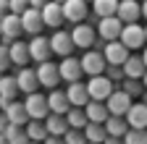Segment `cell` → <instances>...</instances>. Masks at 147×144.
Returning <instances> with one entry per match:
<instances>
[{
    "label": "cell",
    "mask_w": 147,
    "mask_h": 144,
    "mask_svg": "<svg viewBox=\"0 0 147 144\" xmlns=\"http://www.w3.org/2000/svg\"><path fill=\"white\" fill-rule=\"evenodd\" d=\"M0 45H3V40H0Z\"/></svg>",
    "instance_id": "47"
},
{
    "label": "cell",
    "mask_w": 147,
    "mask_h": 144,
    "mask_svg": "<svg viewBox=\"0 0 147 144\" xmlns=\"http://www.w3.org/2000/svg\"><path fill=\"white\" fill-rule=\"evenodd\" d=\"M58 71H61V81H66V84L82 81V76H84V71H82V58H63L61 66H58Z\"/></svg>",
    "instance_id": "10"
},
{
    "label": "cell",
    "mask_w": 147,
    "mask_h": 144,
    "mask_svg": "<svg viewBox=\"0 0 147 144\" xmlns=\"http://www.w3.org/2000/svg\"><path fill=\"white\" fill-rule=\"evenodd\" d=\"M113 81H110L108 76H95L87 81V92H89V100L95 102H108V97L113 94Z\"/></svg>",
    "instance_id": "5"
},
{
    "label": "cell",
    "mask_w": 147,
    "mask_h": 144,
    "mask_svg": "<svg viewBox=\"0 0 147 144\" xmlns=\"http://www.w3.org/2000/svg\"><path fill=\"white\" fill-rule=\"evenodd\" d=\"M142 84H144V89H147V74H144V79H142Z\"/></svg>",
    "instance_id": "42"
},
{
    "label": "cell",
    "mask_w": 147,
    "mask_h": 144,
    "mask_svg": "<svg viewBox=\"0 0 147 144\" xmlns=\"http://www.w3.org/2000/svg\"><path fill=\"white\" fill-rule=\"evenodd\" d=\"M82 71L89 76V79H95V76H105V71H108V60L100 50H87L84 55H82Z\"/></svg>",
    "instance_id": "1"
},
{
    "label": "cell",
    "mask_w": 147,
    "mask_h": 144,
    "mask_svg": "<svg viewBox=\"0 0 147 144\" xmlns=\"http://www.w3.org/2000/svg\"><path fill=\"white\" fill-rule=\"evenodd\" d=\"M142 16H144V19H147V3L142 5Z\"/></svg>",
    "instance_id": "41"
},
{
    "label": "cell",
    "mask_w": 147,
    "mask_h": 144,
    "mask_svg": "<svg viewBox=\"0 0 147 144\" xmlns=\"http://www.w3.org/2000/svg\"><path fill=\"white\" fill-rule=\"evenodd\" d=\"M87 118H89V123H105L108 118H110V113H108V107H105V102H95L92 100L87 107Z\"/></svg>",
    "instance_id": "27"
},
{
    "label": "cell",
    "mask_w": 147,
    "mask_h": 144,
    "mask_svg": "<svg viewBox=\"0 0 147 144\" xmlns=\"http://www.w3.org/2000/svg\"><path fill=\"white\" fill-rule=\"evenodd\" d=\"M5 16H11V0H0V21Z\"/></svg>",
    "instance_id": "36"
},
{
    "label": "cell",
    "mask_w": 147,
    "mask_h": 144,
    "mask_svg": "<svg viewBox=\"0 0 147 144\" xmlns=\"http://www.w3.org/2000/svg\"><path fill=\"white\" fill-rule=\"evenodd\" d=\"M71 37H74V45L76 47H95V42H97V29L95 26H89L87 21L84 24H76L71 29Z\"/></svg>",
    "instance_id": "11"
},
{
    "label": "cell",
    "mask_w": 147,
    "mask_h": 144,
    "mask_svg": "<svg viewBox=\"0 0 147 144\" xmlns=\"http://www.w3.org/2000/svg\"><path fill=\"white\" fill-rule=\"evenodd\" d=\"M50 47L55 55H61V58H74V50H76V45H74V37H71V31H53V37H50Z\"/></svg>",
    "instance_id": "6"
},
{
    "label": "cell",
    "mask_w": 147,
    "mask_h": 144,
    "mask_svg": "<svg viewBox=\"0 0 147 144\" xmlns=\"http://www.w3.org/2000/svg\"><path fill=\"white\" fill-rule=\"evenodd\" d=\"M24 105H26V113H29L32 121H42V123L47 121V115H50V105H47V97H45V94L34 92V94L24 97Z\"/></svg>",
    "instance_id": "4"
},
{
    "label": "cell",
    "mask_w": 147,
    "mask_h": 144,
    "mask_svg": "<svg viewBox=\"0 0 147 144\" xmlns=\"http://www.w3.org/2000/svg\"><path fill=\"white\" fill-rule=\"evenodd\" d=\"M92 11H95L97 19H110V16L118 13V0H95Z\"/></svg>",
    "instance_id": "29"
},
{
    "label": "cell",
    "mask_w": 147,
    "mask_h": 144,
    "mask_svg": "<svg viewBox=\"0 0 147 144\" xmlns=\"http://www.w3.org/2000/svg\"><path fill=\"white\" fill-rule=\"evenodd\" d=\"M66 121H68V126H71V129H76V131H84V129H87V123H89V118H87V110H84V107H71V110H68V115H66Z\"/></svg>",
    "instance_id": "30"
},
{
    "label": "cell",
    "mask_w": 147,
    "mask_h": 144,
    "mask_svg": "<svg viewBox=\"0 0 147 144\" xmlns=\"http://www.w3.org/2000/svg\"><path fill=\"white\" fill-rule=\"evenodd\" d=\"M118 19H121V24L123 26H129V24H137L139 21V16H142V3H137V0H121L118 3Z\"/></svg>",
    "instance_id": "15"
},
{
    "label": "cell",
    "mask_w": 147,
    "mask_h": 144,
    "mask_svg": "<svg viewBox=\"0 0 147 144\" xmlns=\"http://www.w3.org/2000/svg\"><path fill=\"white\" fill-rule=\"evenodd\" d=\"M5 141H8V144H32L24 126H8V131H5Z\"/></svg>",
    "instance_id": "31"
},
{
    "label": "cell",
    "mask_w": 147,
    "mask_h": 144,
    "mask_svg": "<svg viewBox=\"0 0 147 144\" xmlns=\"http://www.w3.org/2000/svg\"><path fill=\"white\" fill-rule=\"evenodd\" d=\"M121 71H123V76H126V79H131V81H142L144 74H147V66H144L142 55H131V58L126 60V66H121Z\"/></svg>",
    "instance_id": "22"
},
{
    "label": "cell",
    "mask_w": 147,
    "mask_h": 144,
    "mask_svg": "<svg viewBox=\"0 0 147 144\" xmlns=\"http://www.w3.org/2000/svg\"><path fill=\"white\" fill-rule=\"evenodd\" d=\"M16 81H18V89H21V94H34L37 89H40V79H37V71L34 68H18L16 71Z\"/></svg>",
    "instance_id": "13"
},
{
    "label": "cell",
    "mask_w": 147,
    "mask_h": 144,
    "mask_svg": "<svg viewBox=\"0 0 147 144\" xmlns=\"http://www.w3.org/2000/svg\"><path fill=\"white\" fill-rule=\"evenodd\" d=\"M105 144H126V141H123V139H113V136H108Z\"/></svg>",
    "instance_id": "39"
},
{
    "label": "cell",
    "mask_w": 147,
    "mask_h": 144,
    "mask_svg": "<svg viewBox=\"0 0 147 144\" xmlns=\"http://www.w3.org/2000/svg\"><path fill=\"white\" fill-rule=\"evenodd\" d=\"M21 24H24V34H32V37H37V34H42V29H47L45 19H42V11H37V8H29L21 16Z\"/></svg>",
    "instance_id": "16"
},
{
    "label": "cell",
    "mask_w": 147,
    "mask_h": 144,
    "mask_svg": "<svg viewBox=\"0 0 147 144\" xmlns=\"http://www.w3.org/2000/svg\"><path fill=\"white\" fill-rule=\"evenodd\" d=\"M105 107H108V113H110V115H116V118H126L129 110L134 107V102H131V97H129L123 89H113V94L108 97Z\"/></svg>",
    "instance_id": "3"
},
{
    "label": "cell",
    "mask_w": 147,
    "mask_h": 144,
    "mask_svg": "<svg viewBox=\"0 0 147 144\" xmlns=\"http://www.w3.org/2000/svg\"><path fill=\"white\" fill-rule=\"evenodd\" d=\"M142 60H144V66H147V47L142 50Z\"/></svg>",
    "instance_id": "40"
},
{
    "label": "cell",
    "mask_w": 147,
    "mask_h": 144,
    "mask_svg": "<svg viewBox=\"0 0 147 144\" xmlns=\"http://www.w3.org/2000/svg\"><path fill=\"white\" fill-rule=\"evenodd\" d=\"M29 45V55H32V60L40 66V63H53V47H50V37H45V34H37V37H32V42H26Z\"/></svg>",
    "instance_id": "2"
},
{
    "label": "cell",
    "mask_w": 147,
    "mask_h": 144,
    "mask_svg": "<svg viewBox=\"0 0 147 144\" xmlns=\"http://www.w3.org/2000/svg\"><path fill=\"white\" fill-rule=\"evenodd\" d=\"M53 3H61V5H63V3H66V0H53Z\"/></svg>",
    "instance_id": "43"
},
{
    "label": "cell",
    "mask_w": 147,
    "mask_h": 144,
    "mask_svg": "<svg viewBox=\"0 0 147 144\" xmlns=\"http://www.w3.org/2000/svg\"><path fill=\"white\" fill-rule=\"evenodd\" d=\"M5 118H8L11 126H24V129L32 123V118H29V113H26V105H24L21 100H16V102H11V105L5 107Z\"/></svg>",
    "instance_id": "17"
},
{
    "label": "cell",
    "mask_w": 147,
    "mask_h": 144,
    "mask_svg": "<svg viewBox=\"0 0 147 144\" xmlns=\"http://www.w3.org/2000/svg\"><path fill=\"white\" fill-rule=\"evenodd\" d=\"M84 136H87V144H105V139H108L105 123H87Z\"/></svg>",
    "instance_id": "28"
},
{
    "label": "cell",
    "mask_w": 147,
    "mask_h": 144,
    "mask_svg": "<svg viewBox=\"0 0 147 144\" xmlns=\"http://www.w3.org/2000/svg\"><path fill=\"white\" fill-rule=\"evenodd\" d=\"M50 3H53V0H29V5H32V8H37V11H45Z\"/></svg>",
    "instance_id": "37"
},
{
    "label": "cell",
    "mask_w": 147,
    "mask_h": 144,
    "mask_svg": "<svg viewBox=\"0 0 147 144\" xmlns=\"http://www.w3.org/2000/svg\"><path fill=\"white\" fill-rule=\"evenodd\" d=\"M45 129H47V134L50 136H66L68 131H71V126H68V121H66V115H47V121H45Z\"/></svg>",
    "instance_id": "24"
},
{
    "label": "cell",
    "mask_w": 147,
    "mask_h": 144,
    "mask_svg": "<svg viewBox=\"0 0 147 144\" xmlns=\"http://www.w3.org/2000/svg\"><path fill=\"white\" fill-rule=\"evenodd\" d=\"M84 3H95V0H84Z\"/></svg>",
    "instance_id": "44"
},
{
    "label": "cell",
    "mask_w": 147,
    "mask_h": 144,
    "mask_svg": "<svg viewBox=\"0 0 147 144\" xmlns=\"http://www.w3.org/2000/svg\"><path fill=\"white\" fill-rule=\"evenodd\" d=\"M42 19H45V26L47 29H55L58 31L66 21V13H63V5L61 3H50L45 11H42Z\"/></svg>",
    "instance_id": "20"
},
{
    "label": "cell",
    "mask_w": 147,
    "mask_h": 144,
    "mask_svg": "<svg viewBox=\"0 0 147 144\" xmlns=\"http://www.w3.org/2000/svg\"><path fill=\"white\" fill-rule=\"evenodd\" d=\"M37 71V79H40V84L45 86V89H58L61 86V71H58V66L55 63H40L34 68Z\"/></svg>",
    "instance_id": "9"
},
{
    "label": "cell",
    "mask_w": 147,
    "mask_h": 144,
    "mask_svg": "<svg viewBox=\"0 0 147 144\" xmlns=\"http://www.w3.org/2000/svg\"><path fill=\"white\" fill-rule=\"evenodd\" d=\"M18 97H21V89H18V81H16V76H3L0 79V105H3V113H5V107L11 105V102H16Z\"/></svg>",
    "instance_id": "12"
},
{
    "label": "cell",
    "mask_w": 147,
    "mask_h": 144,
    "mask_svg": "<svg viewBox=\"0 0 147 144\" xmlns=\"http://www.w3.org/2000/svg\"><path fill=\"white\" fill-rule=\"evenodd\" d=\"M144 37H147V26H144Z\"/></svg>",
    "instance_id": "45"
},
{
    "label": "cell",
    "mask_w": 147,
    "mask_h": 144,
    "mask_svg": "<svg viewBox=\"0 0 147 144\" xmlns=\"http://www.w3.org/2000/svg\"><path fill=\"white\" fill-rule=\"evenodd\" d=\"M47 105H50V113L53 115H68L71 110V102H68V94L63 89H53L47 94Z\"/></svg>",
    "instance_id": "19"
},
{
    "label": "cell",
    "mask_w": 147,
    "mask_h": 144,
    "mask_svg": "<svg viewBox=\"0 0 147 144\" xmlns=\"http://www.w3.org/2000/svg\"><path fill=\"white\" fill-rule=\"evenodd\" d=\"M102 55H105L108 66H116V68H121V66H126V60H129V58H131V50H126L121 42H108Z\"/></svg>",
    "instance_id": "14"
},
{
    "label": "cell",
    "mask_w": 147,
    "mask_h": 144,
    "mask_svg": "<svg viewBox=\"0 0 147 144\" xmlns=\"http://www.w3.org/2000/svg\"><path fill=\"white\" fill-rule=\"evenodd\" d=\"M11 66H13V60H11V47L3 42V45H0V74H5Z\"/></svg>",
    "instance_id": "33"
},
{
    "label": "cell",
    "mask_w": 147,
    "mask_h": 144,
    "mask_svg": "<svg viewBox=\"0 0 147 144\" xmlns=\"http://www.w3.org/2000/svg\"><path fill=\"white\" fill-rule=\"evenodd\" d=\"M105 131H108V136H113V139H123L131 129H129L126 118H116V115H110V118L105 121Z\"/></svg>",
    "instance_id": "26"
},
{
    "label": "cell",
    "mask_w": 147,
    "mask_h": 144,
    "mask_svg": "<svg viewBox=\"0 0 147 144\" xmlns=\"http://www.w3.org/2000/svg\"><path fill=\"white\" fill-rule=\"evenodd\" d=\"M8 47H11V60H13V66H16V68H29V63H32L29 45H26L24 40H16V42L8 45Z\"/></svg>",
    "instance_id": "21"
},
{
    "label": "cell",
    "mask_w": 147,
    "mask_h": 144,
    "mask_svg": "<svg viewBox=\"0 0 147 144\" xmlns=\"http://www.w3.org/2000/svg\"><path fill=\"white\" fill-rule=\"evenodd\" d=\"M45 144H66V139H63V136H47Z\"/></svg>",
    "instance_id": "38"
},
{
    "label": "cell",
    "mask_w": 147,
    "mask_h": 144,
    "mask_svg": "<svg viewBox=\"0 0 147 144\" xmlns=\"http://www.w3.org/2000/svg\"><path fill=\"white\" fill-rule=\"evenodd\" d=\"M66 144H87V136H84V131H76V129H71L66 136Z\"/></svg>",
    "instance_id": "34"
},
{
    "label": "cell",
    "mask_w": 147,
    "mask_h": 144,
    "mask_svg": "<svg viewBox=\"0 0 147 144\" xmlns=\"http://www.w3.org/2000/svg\"><path fill=\"white\" fill-rule=\"evenodd\" d=\"M144 42H147L144 26H139V24L123 26V31H121V45H123L126 50H144Z\"/></svg>",
    "instance_id": "7"
},
{
    "label": "cell",
    "mask_w": 147,
    "mask_h": 144,
    "mask_svg": "<svg viewBox=\"0 0 147 144\" xmlns=\"http://www.w3.org/2000/svg\"><path fill=\"white\" fill-rule=\"evenodd\" d=\"M66 94H68L71 107H87V105L92 102V100H89V92H87V84H82V81H76V84H68Z\"/></svg>",
    "instance_id": "23"
},
{
    "label": "cell",
    "mask_w": 147,
    "mask_h": 144,
    "mask_svg": "<svg viewBox=\"0 0 147 144\" xmlns=\"http://www.w3.org/2000/svg\"><path fill=\"white\" fill-rule=\"evenodd\" d=\"M121 31H123V24L118 16H110V19H100L97 21V37L102 42H116L121 37Z\"/></svg>",
    "instance_id": "8"
},
{
    "label": "cell",
    "mask_w": 147,
    "mask_h": 144,
    "mask_svg": "<svg viewBox=\"0 0 147 144\" xmlns=\"http://www.w3.org/2000/svg\"><path fill=\"white\" fill-rule=\"evenodd\" d=\"M0 113H3V105H0Z\"/></svg>",
    "instance_id": "46"
},
{
    "label": "cell",
    "mask_w": 147,
    "mask_h": 144,
    "mask_svg": "<svg viewBox=\"0 0 147 144\" xmlns=\"http://www.w3.org/2000/svg\"><path fill=\"white\" fill-rule=\"evenodd\" d=\"M123 141H126V144H147V129H144V131L131 129V131L123 136Z\"/></svg>",
    "instance_id": "32"
},
{
    "label": "cell",
    "mask_w": 147,
    "mask_h": 144,
    "mask_svg": "<svg viewBox=\"0 0 147 144\" xmlns=\"http://www.w3.org/2000/svg\"><path fill=\"white\" fill-rule=\"evenodd\" d=\"M63 13H66V21L84 24L87 21V3L84 0H66L63 3Z\"/></svg>",
    "instance_id": "18"
},
{
    "label": "cell",
    "mask_w": 147,
    "mask_h": 144,
    "mask_svg": "<svg viewBox=\"0 0 147 144\" xmlns=\"http://www.w3.org/2000/svg\"><path fill=\"white\" fill-rule=\"evenodd\" d=\"M126 123H129V129L144 131L147 129V107L144 105H134L131 110H129V115H126Z\"/></svg>",
    "instance_id": "25"
},
{
    "label": "cell",
    "mask_w": 147,
    "mask_h": 144,
    "mask_svg": "<svg viewBox=\"0 0 147 144\" xmlns=\"http://www.w3.org/2000/svg\"><path fill=\"white\" fill-rule=\"evenodd\" d=\"M29 8H32L29 0H11V13H13V16H24Z\"/></svg>",
    "instance_id": "35"
},
{
    "label": "cell",
    "mask_w": 147,
    "mask_h": 144,
    "mask_svg": "<svg viewBox=\"0 0 147 144\" xmlns=\"http://www.w3.org/2000/svg\"><path fill=\"white\" fill-rule=\"evenodd\" d=\"M118 3H121V0H118Z\"/></svg>",
    "instance_id": "48"
}]
</instances>
